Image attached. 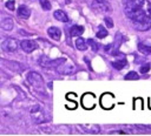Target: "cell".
<instances>
[{
  "label": "cell",
  "mask_w": 151,
  "mask_h": 136,
  "mask_svg": "<svg viewBox=\"0 0 151 136\" xmlns=\"http://www.w3.org/2000/svg\"><path fill=\"white\" fill-rule=\"evenodd\" d=\"M20 47H21V49H22L24 52L31 53V52H33V50L37 48V43H35L33 40H24V41H21Z\"/></svg>",
  "instance_id": "9"
},
{
  "label": "cell",
  "mask_w": 151,
  "mask_h": 136,
  "mask_svg": "<svg viewBox=\"0 0 151 136\" xmlns=\"http://www.w3.org/2000/svg\"><path fill=\"white\" fill-rule=\"evenodd\" d=\"M71 35L72 36H79L84 33V27L83 26H79V25H74L71 27V30H70Z\"/></svg>",
  "instance_id": "14"
},
{
  "label": "cell",
  "mask_w": 151,
  "mask_h": 136,
  "mask_svg": "<svg viewBox=\"0 0 151 136\" xmlns=\"http://www.w3.org/2000/svg\"><path fill=\"white\" fill-rule=\"evenodd\" d=\"M104 21H105V23H106V26L107 27H113V21L111 20V18H109V16H105L104 18Z\"/></svg>",
  "instance_id": "24"
},
{
  "label": "cell",
  "mask_w": 151,
  "mask_h": 136,
  "mask_svg": "<svg viewBox=\"0 0 151 136\" xmlns=\"http://www.w3.org/2000/svg\"><path fill=\"white\" fill-rule=\"evenodd\" d=\"M27 81L35 88H42L44 87V80L42 76L37 72H29L27 74Z\"/></svg>",
  "instance_id": "4"
},
{
  "label": "cell",
  "mask_w": 151,
  "mask_h": 136,
  "mask_svg": "<svg viewBox=\"0 0 151 136\" xmlns=\"http://www.w3.org/2000/svg\"><path fill=\"white\" fill-rule=\"evenodd\" d=\"M84 129L86 131H91V132H98L99 131L98 125H84Z\"/></svg>",
  "instance_id": "22"
},
{
  "label": "cell",
  "mask_w": 151,
  "mask_h": 136,
  "mask_svg": "<svg viewBox=\"0 0 151 136\" xmlns=\"http://www.w3.org/2000/svg\"><path fill=\"white\" fill-rule=\"evenodd\" d=\"M149 69H150V64H149V63H146L145 66L140 67V73H146Z\"/></svg>",
  "instance_id": "26"
},
{
  "label": "cell",
  "mask_w": 151,
  "mask_h": 136,
  "mask_svg": "<svg viewBox=\"0 0 151 136\" xmlns=\"http://www.w3.org/2000/svg\"><path fill=\"white\" fill-rule=\"evenodd\" d=\"M31 116L35 123H42L45 121V115L39 106H34L31 109Z\"/></svg>",
  "instance_id": "8"
},
{
  "label": "cell",
  "mask_w": 151,
  "mask_h": 136,
  "mask_svg": "<svg viewBox=\"0 0 151 136\" xmlns=\"http://www.w3.org/2000/svg\"><path fill=\"white\" fill-rule=\"evenodd\" d=\"M6 8L9 9V11H13L14 9V1L13 0H9L6 2Z\"/></svg>",
  "instance_id": "25"
},
{
  "label": "cell",
  "mask_w": 151,
  "mask_h": 136,
  "mask_svg": "<svg viewBox=\"0 0 151 136\" xmlns=\"http://www.w3.org/2000/svg\"><path fill=\"white\" fill-rule=\"evenodd\" d=\"M138 49H139L140 53H143V54H145V55L151 54V46H150V45H146V43H144V42H142V43L138 45Z\"/></svg>",
  "instance_id": "16"
},
{
  "label": "cell",
  "mask_w": 151,
  "mask_h": 136,
  "mask_svg": "<svg viewBox=\"0 0 151 136\" xmlns=\"http://www.w3.org/2000/svg\"><path fill=\"white\" fill-rule=\"evenodd\" d=\"M138 74L136 73V72H130V73H127L126 75H125V80H138Z\"/></svg>",
  "instance_id": "19"
},
{
  "label": "cell",
  "mask_w": 151,
  "mask_h": 136,
  "mask_svg": "<svg viewBox=\"0 0 151 136\" xmlns=\"http://www.w3.org/2000/svg\"><path fill=\"white\" fill-rule=\"evenodd\" d=\"M112 66H113V68H116V69H118V70H120V69H123L125 66H126V60L124 59V60H118V61H113L112 62Z\"/></svg>",
  "instance_id": "18"
},
{
  "label": "cell",
  "mask_w": 151,
  "mask_h": 136,
  "mask_svg": "<svg viewBox=\"0 0 151 136\" xmlns=\"http://www.w3.org/2000/svg\"><path fill=\"white\" fill-rule=\"evenodd\" d=\"M96 96L92 94V93H86L83 95V98H81V104L85 109H92L94 106H96V101H94Z\"/></svg>",
  "instance_id": "7"
},
{
  "label": "cell",
  "mask_w": 151,
  "mask_h": 136,
  "mask_svg": "<svg viewBox=\"0 0 151 136\" xmlns=\"http://www.w3.org/2000/svg\"><path fill=\"white\" fill-rule=\"evenodd\" d=\"M17 13H18V16H19V18H21V19H28V18H29V14H31V12H29L28 7H26L25 5L19 6V8H18Z\"/></svg>",
  "instance_id": "11"
},
{
  "label": "cell",
  "mask_w": 151,
  "mask_h": 136,
  "mask_svg": "<svg viewBox=\"0 0 151 136\" xmlns=\"http://www.w3.org/2000/svg\"><path fill=\"white\" fill-rule=\"evenodd\" d=\"M114 96L111 93H105L100 97V104L104 109H111L114 104Z\"/></svg>",
  "instance_id": "6"
},
{
  "label": "cell",
  "mask_w": 151,
  "mask_h": 136,
  "mask_svg": "<svg viewBox=\"0 0 151 136\" xmlns=\"http://www.w3.org/2000/svg\"><path fill=\"white\" fill-rule=\"evenodd\" d=\"M87 41H85L84 39H81V38H78L77 40H76V47L79 49V50H86L87 49Z\"/></svg>",
  "instance_id": "15"
},
{
  "label": "cell",
  "mask_w": 151,
  "mask_h": 136,
  "mask_svg": "<svg viewBox=\"0 0 151 136\" xmlns=\"http://www.w3.org/2000/svg\"><path fill=\"white\" fill-rule=\"evenodd\" d=\"M53 16H54L57 20L61 21V22H67V21H68V16H67V14H66L64 11H61V9L55 11V12L53 13Z\"/></svg>",
  "instance_id": "12"
},
{
  "label": "cell",
  "mask_w": 151,
  "mask_h": 136,
  "mask_svg": "<svg viewBox=\"0 0 151 136\" xmlns=\"http://www.w3.org/2000/svg\"><path fill=\"white\" fill-rule=\"evenodd\" d=\"M53 64H54L55 69L61 74H67L68 75V74L74 73V70H76L74 66L72 63H70L68 60H66V59H58V60L53 61Z\"/></svg>",
  "instance_id": "2"
},
{
  "label": "cell",
  "mask_w": 151,
  "mask_h": 136,
  "mask_svg": "<svg viewBox=\"0 0 151 136\" xmlns=\"http://www.w3.org/2000/svg\"><path fill=\"white\" fill-rule=\"evenodd\" d=\"M13 20L11 18H5L2 21H1V28L5 29V30H11L13 28Z\"/></svg>",
  "instance_id": "13"
},
{
  "label": "cell",
  "mask_w": 151,
  "mask_h": 136,
  "mask_svg": "<svg viewBox=\"0 0 151 136\" xmlns=\"http://www.w3.org/2000/svg\"><path fill=\"white\" fill-rule=\"evenodd\" d=\"M91 8L99 14H106L111 11V6L106 0H93L91 2Z\"/></svg>",
  "instance_id": "3"
},
{
  "label": "cell",
  "mask_w": 151,
  "mask_h": 136,
  "mask_svg": "<svg viewBox=\"0 0 151 136\" xmlns=\"http://www.w3.org/2000/svg\"><path fill=\"white\" fill-rule=\"evenodd\" d=\"M39 63H40V66H42V67H51V66L53 64V61H51L47 56H41V57L39 59Z\"/></svg>",
  "instance_id": "17"
},
{
  "label": "cell",
  "mask_w": 151,
  "mask_h": 136,
  "mask_svg": "<svg viewBox=\"0 0 151 136\" xmlns=\"http://www.w3.org/2000/svg\"><path fill=\"white\" fill-rule=\"evenodd\" d=\"M47 33H48L50 38H52L53 40H55V41L60 40L61 32H60V29H59L58 27H50V28L47 29Z\"/></svg>",
  "instance_id": "10"
},
{
  "label": "cell",
  "mask_w": 151,
  "mask_h": 136,
  "mask_svg": "<svg viewBox=\"0 0 151 136\" xmlns=\"http://www.w3.org/2000/svg\"><path fill=\"white\" fill-rule=\"evenodd\" d=\"M126 18L137 30L151 28V2L149 0H123Z\"/></svg>",
  "instance_id": "1"
},
{
  "label": "cell",
  "mask_w": 151,
  "mask_h": 136,
  "mask_svg": "<svg viewBox=\"0 0 151 136\" xmlns=\"http://www.w3.org/2000/svg\"><path fill=\"white\" fill-rule=\"evenodd\" d=\"M66 97H67V98H68V100H73V98H74V97H77V95H76V94H74V93H68V94H67V96H66Z\"/></svg>",
  "instance_id": "27"
},
{
  "label": "cell",
  "mask_w": 151,
  "mask_h": 136,
  "mask_svg": "<svg viewBox=\"0 0 151 136\" xmlns=\"http://www.w3.org/2000/svg\"><path fill=\"white\" fill-rule=\"evenodd\" d=\"M40 5H41V8L44 11H50L51 9V4L48 0H40Z\"/></svg>",
  "instance_id": "20"
},
{
  "label": "cell",
  "mask_w": 151,
  "mask_h": 136,
  "mask_svg": "<svg viewBox=\"0 0 151 136\" xmlns=\"http://www.w3.org/2000/svg\"><path fill=\"white\" fill-rule=\"evenodd\" d=\"M87 42H88V45L91 46V48H92L93 52H97V50H98V45H97V42H94L92 39H88Z\"/></svg>",
  "instance_id": "23"
},
{
  "label": "cell",
  "mask_w": 151,
  "mask_h": 136,
  "mask_svg": "<svg viewBox=\"0 0 151 136\" xmlns=\"http://www.w3.org/2000/svg\"><path fill=\"white\" fill-rule=\"evenodd\" d=\"M107 35V32H106V29H104L101 26L99 27V29H98V33H97V38H99V39H103V38H105Z\"/></svg>",
  "instance_id": "21"
},
{
  "label": "cell",
  "mask_w": 151,
  "mask_h": 136,
  "mask_svg": "<svg viewBox=\"0 0 151 136\" xmlns=\"http://www.w3.org/2000/svg\"><path fill=\"white\" fill-rule=\"evenodd\" d=\"M1 48L4 52L6 53H13L18 49V42L15 39L13 38H7L6 40H4V42L1 43Z\"/></svg>",
  "instance_id": "5"
}]
</instances>
